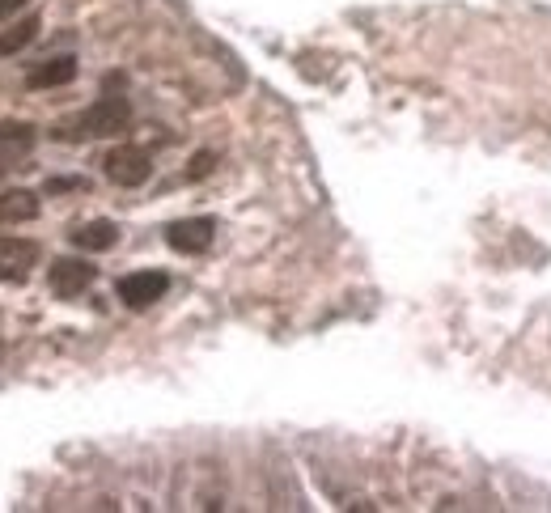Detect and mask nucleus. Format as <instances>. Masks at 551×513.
<instances>
[{
    "instance_id": "1",
    "label": "nucleus",
    "mask_w": 551,
    "mask_h": 513,
    "mask_svg": "<svg viewBox=\"0 0 551 513\" xmlns=\"http://www.w3.org/2000/svg\"><path fill=\"white\" fill-rule=\"evenodd\" d=\"M128 119H132V106L123 94H106L98 98L94 106H85V111L77 119H68L56 128L60 140H98V136H115L128 128Z\"/></svg>"
},
{
    "instance_id": "6",
    "label": "nucleus",
    "mask_w": 551,
    "mask_h": 513,
    "mask_svg": "<svg viewBox=\"0 0 551 513\" xmlns=\"http://www.w3.org/2000/svg\"><path fill=\"white\" fill-rule=\"evenodd\" d=\"M94 276H98V268H90L85 259H56L51 263V272H47L51 293L56 297H81L94 285Z\"/></svg>"
},
{
    "instance_id": "4",
    "label": "nucleus",
    "mask_w": 551,
    "mask_h": 513,
    "mask_svg": "<svg viewBox=\"0 0 551 513\" xmlns=\"http://www.w3.org/2000/svg\"><path fill=\"white\" fill-rule=\"evenodd\" d=\"M212 238H217V221L212 217H187V221H174L166 229V242L179 255H204L212 246Z\"/></svg>"
},
{
    "instance_id": "13",
    "label": "nucleus",
    "mask_w": 551,
    "mask_h": 513,
    "mask_svg": "<svg viewBox=\"0 0 551 513\" xmlns=\"http://www.w3.org/2000/svg\"><path fill=\"white\" fill-rule=\"evenodd\" d=\"M30 5V0H0V22H9L13 13H22Z\"/></svg>"
},
{
    "instance_id": "12",
    "label": "nucleus",
    "mask_w": 551,
    "mask_h": 513,
    "mask_svg": "<svg viewBox=\"0 0 551 513\" xmlns=\"http://www.w3.org/2000/svg\"><path fill=\"white\" fill-rule=\"evenodd\" d=\"M212 166H217V153H195L191 157V166H187V179H195V183H200V179H208V174H212Z\"/></svg>"
},
{
    "instance_id": "3",
    "label": "nucleus",
    "mask_w": 551,
    "mask_h": 513,
    "mask_svg": "<svg viewBox=\"0 0 551 513\" xmlns=\"http://www.w3.org/2000/svg\"><path fill=\"white\" fill-rule=\"evenodd\" d=\"M166 289H170L166 272H132L119 280V302L128 310H149L153 302H162Z\"/></svg>"
},
{
    "instance_id": "10",
    "label": "nucleus",
    "mask_w": 551,
    "mask_h": 513,
    "mask_svg": "<svg viewBox=\"0 0 551 513\" xmlns=\"http://www.w3.org/2000/svg\"><path fill=\"white\" fill-rule=\"evenodd\" d=\"M39 13H30V17H22V22H13L9 30H0V56H13V51H22V47H30L34 39H39Z\"/></svg>"
},
{
    "instance_id": "8",
    "label": "nucleus",
    "mask_w": 551,
    "mask_h": 513,
    "mask_svg": "<svg viewBox=\"0 0 551 513\" xmlns=\"http://www.w3.org/2000/svg\"><path fill=\"white\" fill-rule=\"evenodd\" d=\"M39 217V196L26 187H13V191H0V225H26Z\"/></svg>"
},
{
    "instance_id": "7",
    "label": "nucleus",
    "mask_w": 551,
    "mask_h": 513,
    "mask_svg": "<svg viewBox=\"0 0 551 513\" xmlns=\"http://www.w3.org/2000/svg\"><path fill=\"white\" fill-rule=\"evenodd\" d=\"M73 77H77V56H56V60L34 64L26 73V85L30 90H60V85H68Z\"/></svg>"
},
{
    "instance_id": "2",
    "label": "nucleus",
    "mask_w": 551,
    "mask_h": 513,
    "mask_svg": "<svg viewBox=\"0 0 551 513\" xmlns=\"http://www.w3.org/2000/svg\"><path fill=\"white\" fill-rule=\"evenodd\" d=\"M102 166L115 187H140V183H149V174H153V157L140 145H115Z\"/></svg>"
},
{
    "instance_id": "11",
    "label": "nucleus",
    "mask_w": 551,
    "mask_h": 513,
    "mask_svg": "<svg viewBox=\"0 0 551 513\" xmlns=\"http://www.w3.org/2000/svg\"><path fill=\"white\" fill-rule=\"evenodd\" d=\"M34 149L30 123H0V157H22Z\"/></svg>"
},
{
    "instance_id": "5",
    "label": "nucleus",
    "mask_w": 551,
    "mask_h": 513,
    "mask_svg": "<svg viewBox=\"0 0 551 513\" xmlns=\"http://www.w3.org/2000/svg\"><path fill=\"white\" fill-rule=\"evenodd\" d=\"M39 268V246L30 238H5L0 242V280L5 285H22V280Z\"/></svg>"
},
{
    "instance_id": "9",
    "label": "nucleus",
    "mask_w": 551,
    "mask_h": 513,
    "mask_svg": "<svg viewBox=\"0 0 551 513\" xmlns=\"http://www.w3.org/2000/svg\"><path fill=\"white\" fill-rule=\"evenodd\" d=\"M119 242V225L115 221H85V225H77L73 229V246H77V251H111V246Z\"/></svg>"
}]
</instances>
